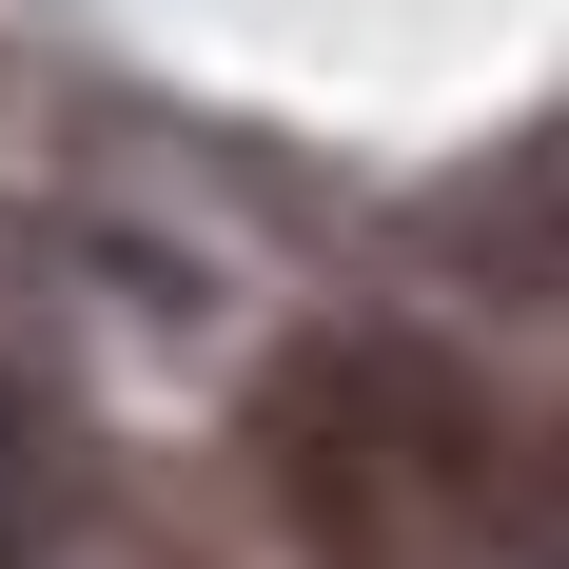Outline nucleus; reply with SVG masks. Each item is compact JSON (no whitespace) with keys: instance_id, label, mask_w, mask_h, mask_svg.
<instances>
[{"instance_id":"nucleus-1","label":"nucleus","mask_w":569,"mask_h":569,"mask_svg":"<svg viewBox=\"0 0 569 569\" xmlns=\"http://www.w3.org/2000/svg\"><path fill=\"white\" fill-rule=\"evenodd\" d=\"M256 471L315 569H530L550 550V471L511 393L412 315H335L256 373Z\"/></svg>"},{"instance_id":"nucleus-2","label":"nucleus","mask_w":569,"mask_h":569,"mask_svg":"<svg viewBox=\"0 0 569 569\" xmlns=\"http://www.w3.org/2000/svg\"><path fill=\"white\" fill-rule=\"evenodd\" d=\"M59 491H79V452H59L40 373L0 353V569H40V550H59Z\"/></svg>"}]
</instances>
